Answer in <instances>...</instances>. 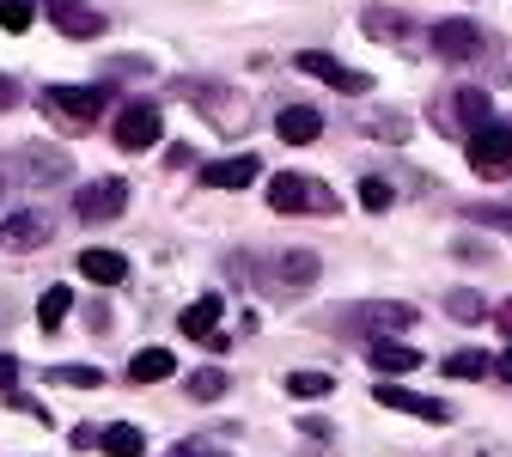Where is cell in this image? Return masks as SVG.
Returning a JSON list of instances; mask_svg holds the SVG:
<instances>
[{"instance_id":"6da1fadb","label":"cell","mask_w":512,"mask_h":457,"mask_svg":"<svg viewBox=\"0 0 512 457\" xmlns=\"http://www.w3.org/2000/svg\"><path fill=\"white\" fill-rule=\"evenodd\" d=\"M269 208H281V214H342V202H336V189H330V183L293 177V171L269 177Z\"/></svg>"},{"instance_id":"7a4b0ae2","label":"cell","mask_w":512,"mask_h":457,"mask_svg":"<svg viewBox=\"0 0 512 457\" xmlns=\"http://www.w3.org/2000/svg\"><path fill=\"white\" fill-rule=\"evenodd\" d=\"M317 275H324V263H317V250H281L269 256V269H263V287L275 299H293V293H311Z\"/></svg>"},{"instance_id":"3957f363","label":"cell","mask_w":512,"mask_h":457,"mask_svg":"<svg viewBox=\"0 0 512 457\" xmlns=\"http://www.w3.org/2000/svg\"><path fill=\"white\" fill-rule=\"evenodd\" d=\"M110 104V86H43V110L61 116L68 128H86L92 116H104Z\"/></svg>"},{"instance_id":"277c9868","label":"cell","mask_w":512,"mask_h":457,"mask_svg":"<svg viewBox=\"0 0 512 457\" xmlns=\"http://www.w3.org/2000/svg\"><path fill=\"white\" fill-rule=\"evenodd\" d=\"M470 171L476 177H512V122H482L470 135Z\"/></svg>"},{"instance_id":"5b68a950","label":"cell","mask_w":512,"mask_h":457,"mask_svg":"<svg viewBox=\"0 0 512 457\" xmlns=\"http://www.w3.org/2000/svg\"><path fill=\"white\" fill-rule=\"evenodd\" d=\"M110 135H116V147L122 153H147V147H159V135H165V116L153 110V104H122L116 110V122H110Z\"/></svg>"},{"instance_id":"8992f818","label":"cell","mask_w":512,"mask_h":457,"mask_svg":"<svg viewBox=\"0 0 512 457\" xmlns=\"http://www.w3.org/2000/svg\"><path fill=\"white\" fill-rule=\"evenodd\" d=\"M293 68L311 74V80H324V86H336V92H354V98L372 92V74H360V68H348V61H336L330 49H299Z\"/></svg>"},{"instance_id":"52a82bcc","label":"cell","mask_w":512,"mask_h":457,"mask_svg":"<svg viewBox=\"0 0 512 457\" xmlns=\"http://www.w3.org/2000/svg\"><path fill=\"white\" fill-rule=\"evenodd\" d=\"M128 208V183L122 177H92L80 195H74V214L86 220V226H98V220H116Z\"/></svg>"},{"instance_id":"ba28073f","label":"cell","mask_w":512,"mask_h":457,"mask_svg":"<svg viewBox=\"0 0 512 457\" xmlns=\"http://www.w3.org/2000/svg\"><path fill=\"white\" fill-rule=\"evenodd\" d=\"M49 238H55V220L43 208H19V214L0 220V244L7 250H43Z\"/></svg>"},{"instance_id":"9c48e42d","label":"cell","mask_w":512,"mask_h":457,"mask_svg":"<svg viewBox=\"0 0 512 457\" xmlns=\"http://www.w3.org/2000/svg\"><path fill=\"white\" fill-rule=\"evenodd\" d=\"M427 43H433V55H445V61H470V55H482V25H476V19H439Z\"/></svg>"},{"instance_id":"30bf717a","label":"cell","mask_w":512,"mask_h":457,"mask_svg":"<svg viewBox=\"0 0 512 457\" xmlns=\"http://www.w3.org/2000/svg\"><path fill=\"white\" fill-rule=\"evenodd\" d=\"M372 397H378L384 409L415 415V421H433V427H445V421H452V409H445L439 397H415V390H403V384H384V378H378V390H372Z\"/></svg>"},{"instance_id":"8fae6325","label":"cell","mask_w":512,"mask_h":457,"mask_svg":"<svg viewBox=\"0 0 512 457\" xmlns=\"http://www.w3.org/2000/svg\"><path fill=\"white\" fill-rule=\"evenodd\" d=\"M409 323H415V311H409V305H354L348 330H366V336H397V330H409Z\"/></svg>"},{"instance_id":"7c38bea8","label":"cell","mask_w":512,"mask_h":457,"mask_svg":"<svg viewBox=\"0 0 512 457\" xmlns=\"http://www.w3.org/2000/svg\"><path fill=\"white\" fill-rule=\"evenodd\" d=\"M256 177H263V159H256V153H238V159H214V165H202V183H208V189H250Z\"/></svg>"},{"instance_id":"4fadbf2b","label":"cell","mask_w":512,"mask_h":457,"mask_svg":"<svg viewBox=\"0 0 512 457\" xmlns=\"http://www.w3.org/2000/svg\"><path fill=\"white\" fill-rule=\"evenodd\" d=\"M275 135H281L287 147H311L317 135H324V116H317L311 104H287V110L275 116Z\"/></svg>"},{"instance_id":"5bb4252c","label":"cell","mask_w":512,"mask_h":457,"mask_svg":"<svg viewBox=\"0 0 512 457\" xmlns=\"http://www.w3.org/2000/svg\"><path fill=\"white\" fill-rule=\"evenodd\" d=\"M19 177H25L31 189H55V183H68V153H61V147H31Z\"/></svg>"},{"instance_id":"9a60e30c","label":"cell","mask_w":512,"mask_h":457,"mask_svg":"<svg viewBox=\"0 0 512 457\" xmlns=\"http://www.w3.org/2000/svg\"><path fill=\"white\" fill-rule=\"evenodd\" d=\"M98 451L104 457H147V433L135 421H110V427H98Z\"/></svg>"},{"instance_id":"2e32d148","label":"cell","mask_w":512,"mask_h":457,"mask_svg":"<svg viewBox=\"0 0 512 457\" xmlns=\"http://www.w3.org/2000/svg\"><path fill=\"white\" fill-rule=\"evenodd\" d=\"M214 323H220V293H202L196 305L177 317V330H183L189 342H208V336H214Z\"/></svg>"},{"instance_id":"e0dca14e","label":"cell","mask_w":512,"mask_h":457,"mask_svg":"<svg viewBox=\"0 0 512 457\" xmlns=\"http://www.w3.org/2000/svg\"><path fill=\"white\" fill-rule=\"evenodd\" d=\"M49 13H55V25L68 31V37H98L104 31V19L92 7H80V0H49Z\"/></svg>"},{"instance_id":"ac0fdd59","label":"cell","mask_w":512,"mask_h":457,"mask_svg":"<svg viewBox=\"0 0 512 457\" xmlns=\"http://www.w3.org/2000/svg\"><path fill=\"white\" fill-rule=\"evenodd\" d=\"M372 366H378V378H384V372L397 378V372H415V366H421V354H415V348H403V342H391V336H372Z\"/></svg>"},{"instance_id":"d6986e66","label":"cell","mask_w":512,"mask_h":457,"mask_svg":"<svg viewBox=\"0 0 512 457\" xmlns=\"http://www.w3.org/2000/svg\"><path fill=\"white\" fill-rule=\"evenodd\" d=\"M74 263H80V275H86V281H104V287H116V281L128 275V263H122L116 250H80Z\"/></svg>"},{"instance_id":"ffe728a7","label":"cell","mask_w":512,"mask_h":457,"mask_svg":"<svg viewBox=\"0 0 512 457\" xmlns=\"http://www.w3.org/2000/svg\"><path fill=\"white\" fill-rule=\"evenodd\" d=\"M171 366H177V360H171L165 348H141L135 360H128V378H135V384H159V378H171Z\"/></svg>"},{"instance_id":"44dd1931","label":"cell","mask_w":512,"mask_h":457,"mask_svg":"<svg viewBox=\"0 0 512 457\" xmlns=\"http://www.w3.org/2000/svg\"><path fill=\"white\" fill-rule=\"evenodd\" d=\"M330 390H336L330 372H293L287 378V397H299V403H317V397H330Z\"/></svg>"},{"instance_id":"7402d4cb","label":"cell","mask_w":512,"mask_h":457,"mask_svg":"<svg viewBox=\"0 0 512 457\" xmlns=\"http://www.w3.org/2000/svg\"><path fill=\"white\" fill-rule=\"evenodd\" d=\"M366 37H372V43H397V37H403V13H391V7H366Z\"/></svg>"},{"instance_id":"603a6c76","label":"cell","mask_w":512,"mask_h":457,"mask_svg":"<svg viewBox=\"0 0 512 457\" xmlns=\"http://www.w3.org/2000/svg\"><path fill=\"white\" fill-rule=\"evenodd\" d=\"M445 311H452L458 323H482V317H488L482 293H470V287H452V293H445Z\"/></svg>"},{"instance_id":"cb8c5ba5","label":"cell","mask_w":512,"mask_h":457,"mask_svg":"<svg viewBox=\"0 0 512 457\" xmlns=\"http://www.w3.org/2000/svg\"><path fill=\"white\" fill-rule=\"evenodd\" d=\"M189 397H196V403H220L226 397V372L220 366H202L196 378H189Z\"/></svg>"},{"instance_id":"d4e9b609","label":"cell","mask_w":512,"mask_h":457,"mask_svg":"<svg viewBox=\"0 0 512 457\" xmlns=\"http://www.w3.org/2000/svg\"><path fill=\"white\" fill-rule=\"evenodd\" d=\"M445 372H452V378H488V372H494V360H488V354H476V348H458L452 360H445Z\"/></svg>"},{"instance_id":"484cf974","label":"cell","mask_w":512,"mask_h":457,"mask_svg":"<svg viewBox=\"0 0 512 457\" xmlns=\"http://www.w3.org/2000/svg\"><path fill=\"white\" fill-rule=\"evenodd\" d=\"M391 202H397V189L384 183V177H366V183H360V208H366V214H391Z\"/></svg>"},{"instance_id":"4316f807","label":"cell","mask_w":512,"mask_h":457,"mask_svg":"<svg viewBox=\"0 0 512 457\" xmlns=\"http://www.w3.org/2000/svg\"><path fill=\"white\" fill-rule=\"evenodd\" d=\"M68 305H74V293H68V287H49V293H43V305H37V323H43V330H55V323L68 317Z\"/></svg>"},{"instance_id":"83f0119b","label":"cell","mask_w":512,"mask_h":457,"mask_svg":"<svg viewBox=\"0 0 512 457\" xmlns=\"http://www.w3.org/2000/svg\"><path fill=\"white\" fill-rule=\"evenodd\" d=\"M31 19H37V0H0V25H7L13 37L31 31Z\"/></svg>"},{"instance_id":"f1b7e54d","label":"cell","mask_w":512,"mask_h":457,"mask_svg":"<svg viewBox=\"0 0 512 457\" xmlns=\"http://www.w3.org/2000/svg\"><path fill=\"white\" fill-rule=\"evenodd\" d=\"M49 378H55V384H68V390H98V384H104L98 366H55Z\"/></svg>"},{"instance_id":"f546056e","label":"cell","mask_w":512,"mask_h":457,"mask_svg":"<svg viewBox=\"0 0 512 457\" xmlns=\"http://www.w3.org/2000/svg\"><path fill=\"white\" fill-rule=\"evenodd\" d=\"M458 110H464V122L482 128V122H488V92H482V86H464V92H458Z\"/></svg>"},{"instance_id":"4dcf8cb0","label":"cell","mask_w":512,"mask_h":457,"mask_svg":"<svg viewBox=\"0 0 512 457\" xmlns=\"http://www.w3.org/2000/svg\"><path fill=\"white\" fill-rule=\"evenodd\" d=\"M476 226H494V232H512V208H470Z\"/></svg>"},{"instance_id":"1f68e13d","label":"cell","mask_w":512,"mask_h":457,"mask_svg":"<svg viewBox=\"0 0 512 457\" xmlns=\"http://www.w3.org/2000/svg\"><path fill=\"white\" fill-rule=\"evenodd\" d=\"M366 128H372V135H384V141H403V135H409L403 116H391V122H366Z\"/></svg>"},{"instance_id":"d6a6232c","label":"cell","mask_w":512,"mask_h":457,"mask_svg":"<svg viewBox=\"0 0 512 457\" xmlns=\"http://www.w3.org/2000/svg\"><path fill=\"white\" fill-rule=\"evenodd\" d=\"M19 384V360L13 354H0V390H13Z\"/></svg>"},{"instance_id":"836d02e7","label":"cell","mask_w":512,"mask_h":457,"mask_svg":"<svg viewBox=\"0 0 512 457\" xmlns=\"http://www.w3.org/2000/svg\"><path fill=\"white\" fill-rule=\"evenodd\" d=\"M165 457H214V451H208V445H196V439H183V445H171Z\"/></svg>"},{"instance_id":"e575fe53","label":"cell","mask_w":512,"mask_h":457,"mask_svg":"<svg viewBox=\"0 0 512 457\" xmlns=\"http://www.w3.org/2000/svg\"><path fill=\"white\" fill-rule=\"evenodd\" d=\"M13 104H19V86H13L7 74H0V110H13Z\"/></svg>"},{"instance_id":"d590c367","label":"cell","mask_w":512,"mask_h":457,"mask_svg":"<svg viewBox=\"0 0 512 457\" xmlns=\"http://www.w3.org/2000/svg\"><path fill=\"white\" fill-rule=\"evenodd\" d=\"M494 378H506V384H512V348H506V354L494 360Z\"/></svg>"},{"instance_id":"8d00e7d4","label":"cell","mask_w":512,"mask_h":457,"mask_svg":"<svg viewBox=\"0 0 512 457\" xmlns=\"http://www.w3.org/2000/svg\"><path fill=\"white\" fill-rule=\"evenodd\" d=\"M494 323H500V330H506V336H512V299H506V305H500V311H494Z\"/></svg>"},{"instance_id":"74e56055","label":"cell","mask_w":512,"mask_h":457,"mask_svg":"<svg viewBox=\"0 0 512 457\" xmlns=\"http://www.w3.org/2000/svg\"><path fill=\"white\" fill-rule=\"evenodd\" d=\"M0 189H7V177H0Z\"/></svg>"}]
</instances>
